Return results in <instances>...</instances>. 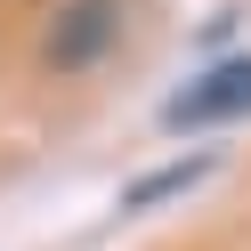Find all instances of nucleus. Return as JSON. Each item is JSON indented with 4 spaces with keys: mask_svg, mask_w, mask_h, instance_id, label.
<instances>
[{
    "mask_svg": "<svg viewBox=\"0 0 251 251\" xmlns=\"http://www.w3.org/2000/svg\"><path fill=\"white\" fill-rule=\"evenodd\" d=\"M243 114H251V57H219L162 98V130H211V122H243Z\"/></svg>",
    "mask_w": 251,
    "mask_h": 251,
    "instance_id": "1",
    "label": "nucleus"
},
{
    "mask_svg": "<svg viewBox=\"0 0 251 251\" xmlns=\"http://www.w3.org/2000/svg\"><path fill=\"white\" fill-rule=\"evenodd\" d=\"M114 41H122V0H57L49 33H41V57L57 73H89Z\"/></svg>",
    "mask_w": 251,
    "mask_h": 251,
    "instance_id": "2",
    "label": "nucleus"
},
{
    "mask_svg": "<svg viewBox=\"0 0 251 251\" xmlns=\"http://www.w3.org/2000/svg\"><path fill=\"white\" fill-rule=\"evenodd\" d=\"M211 162H170V170H154V178H138L130 186V211H146V202H162V195H178V186H195Z\"/></svg>",
    "mask_w": 251,
    "mask_h": 251,
    "instance_id": "3",
    "label": "nucleus"
}]
</instances>
